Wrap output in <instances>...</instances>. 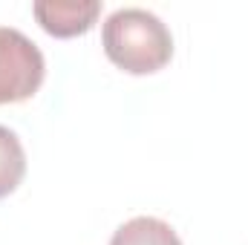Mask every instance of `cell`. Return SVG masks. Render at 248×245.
<instances>
[{
	"label": "cell",
	"instance_id": "6da1fadb",
	"mask_svg": "<svg viewBox=\"0 0 248 245\" xmlns=\"http://www.w3.org/2000/svg\"><path fill=\"white\" fill-rule=\"evenodd\" d=\"M101 44L107 58L130 75L159 72L173 55L170 29L147 9L127 6L116 9L101 29Z\"/></svg>",
	"mask_w": 248,
	"mask_h": 245
},
{
	"label": "cell",
	"instance_id": "7a4b0ae2",
	"mask_svg": "<svg viewBox=\"0 0 248 245\" xmlns=\"http://www.w3.org/2000/svg\"><path fill=\"white\" fill-rule=\"evenodd\" d=\"M46 75L44 52L20 29L0 26V104H17L38 92Z\"/></svg>",
	"mask_w": 248,
	"mask_h": 245
},
{
	"label": "cell",
	"instance_id": "3957f363",
	"mask_svg": "<svg viewBox=\"0 0 248 245\" xmlns=\"http://www.w3.org/2000/svg\"><path fill=\"white\" fill-rule=\"evenodd\" d=\"M38 23L55 38H75L93 29L101 15L98 0H38L32 6Z\"/></svg>",
	"mask_w": 248,
	"mask_h": 245
},
{
	"label": "cell",
	"instance_id": "277c9868",
	"mask_svg": "<svg viewBox=\"0 0 248 245\" xmlns=\"http://www.w3.org/2000/svg\"><path fill=\"white\" fill-rule=\"evenodd\" d=\"M110 245H182V240L165 219L133 216L116 228Z\"/></svg>",
	"mask_w": 248,
	"mask_h": 245
},
{
	"label": "cell",
	"instance_id": "5b68a950",
	"mask_svg": "<svg viewBox=\"0 0 248 245\" xmlns=\"http://www.w3.org/2000/svg\"><path fill=\"white\" fill-rule=\"evenodd\" d=\"M26 176V153L20 138L0 124V199L9 196Z\"/></svg>",
	"mask_w": 248,
	"mask_h": 245
}]
</instances>
